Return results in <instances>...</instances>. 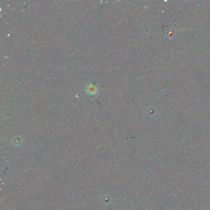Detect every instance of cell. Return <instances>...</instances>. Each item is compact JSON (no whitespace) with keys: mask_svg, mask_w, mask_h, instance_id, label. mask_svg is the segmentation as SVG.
<instances>
[{"mask_svg":"<svg viewBox=\"0 0 210 210\" xmlns=\"http://www.w3.org/2000/svg\"><path fill=\"white\" fill-rule=\"evenodd\" d=\"M86 90H87L88 93H90V94H95L96 92V88L95 86L93 85H90Z\"/></svg>","mask_w":210,"mask_h":210,"instance_id":"cell-1","label":"cell"}]
</instances>
